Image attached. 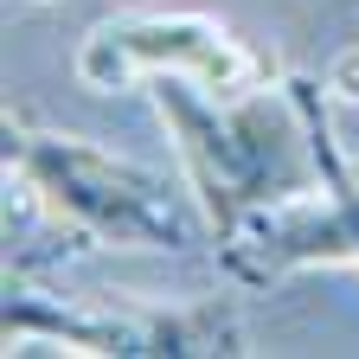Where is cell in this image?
<instances>
[{
    "mask_svg": "<svg viewBox=\"0 0 359 359\" xmlns=\"http://www.w3.org/2000/svg\"><path fill=\"white\" fill-rule=\"evenodd\" d=\"M148 97L212 224V244L321 187V148L334 135V97L321 77H269L257 90L154 77Z\"/></svg>",
    "mask_w": 359,
    "mask_h": 359,
    "instance_id": "6da1fadb",
    "label": "cell"
},
{
    "mask_svg": "<svg viewBox=\"0 0 359 359\" xmlns=\"http://www.w3.org/2000/svg\"><path fill=\"white\" fill-rule=\"evenodd\" d=\"M0 161L7 187L26 212H39L65 250H199L212 224L187 187L128 154H109L83 135H65L7 103L0 116Z\"/></svg>",
    "mask_w": 359,
    "mask_h": 359,
    "instance_id": "7a4b0ae2",
    "label": "cell"
},
{
    "mask_svg": "<svg viewBox=\"0 0 359 359\" xmlns=\"http://www.w3.org/2000/svg\"><path fill=\"white\" fill-rule=\"evenodd\" d=\"M0 340L13 353H77V359H212V353H250L244 314L231 302H58L32 283H7Z\"/></svg>",
    "mask_w": 359,
    "mask_h": 359,
    "instance_id": "3957f363",
    "label": "cell"
},
{
    "mask_svg": "<svg viewBox=\"0 0 359 359\" xmlns=\"http://www.w3.org/2000/svg\"><path fill=\"white\" fill-rule=\"evenodd\" d=\"M83 90H135V83H154V77H193L205 90H257L269 83L263 52L212 20V13H187V7H128V13H103L77 39V58H71Z\"/></svg>",
    "mask_w": 359,
    "mask_h": 359,
    "instance_id": "277c9868",
    "label": "cell"
},
{
    "mask_svg": "<svg viewBox=\"0 0 359 359\" xmlns=\"http://www.w3.org/2000/svg\"><path fill=\"white\" fill-rule=\"evenodd\" d=\"M212 250L224 263V276L244 289H276L302 269H334V263L359 269V161H346V148L327 135L321 187L308 199H289L276 212L238 224Z\"/></svg>",
    "mask_w": 359,
    "mask_h": 359,
    "instance_id": "5b68a950",
    "label": "cell"
},
{
    "mask_svg": "<svg viewBox=\"0 0 359 359\" xmlns=\"http://www.w3.org/2000/svg\"><path fill=\"white\" fill-rule=\"evenodd\" d=\"M321 83H327V97H334V103H359V45H353V52H340V58L327 65Z\"/></svg>",
    "mask_w": 359,
    "mask_h": 359,
    "instance_id": "8992f818",
    "label": "cell"
}]
</instances>
